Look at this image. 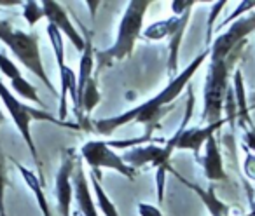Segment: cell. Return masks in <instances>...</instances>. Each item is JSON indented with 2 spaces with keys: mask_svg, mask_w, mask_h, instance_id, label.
<instances>
[{
  "mask_svg": "<svg viewBox=\"0 0 255 216\" xmlns=\"http://www.w3.org/2000/svg\"><path fill=\"white\" fill-rule=\"evenodd\" d=\"M210 51H203L184 72L177 75L173 80H170V84L159 92L154 98L147 99L145 103L135 106L131 110L124 112V114L114 115L109 119H102V121H96L93 124V129L100 135H112L114 131H117L119 128H123L124 124H129V122H140L147 128V135H150L156 124L159 122V119L166 114L170 108H163V106L171 105L173 99H177L180 96V92L184 91L185 85H189V80L192 78V75L198 72V68L203 65V61L208 58Z\"/></svg>",
  "mask_w": 255,
  "mask_h": 216,
  "instance_id": "1",
  "label": "cell"
},
{
  "mask_svg": "<svg viewBox=\"0 0 255 216\" xmlns=\"http://www.w3.org/2000/svg\"><path fill=\"white\" fill-rule=\"evenodd\" d=\"M149 5L150 2H147V0H133L128 4L123 19H121L119 32H117V39L114 46H110L105 51L95 53L98 70L112 65L114 61H121L124 58L131 56L135 42L143 33V18H145Z\"/></svg>",
  "mask_w": 255,
  "mask_h": 216,
  "instance_id": "2",
  "label": "cell"
},
{
  "mask_svg": "<svg viewBox=\"0 0 255 216\" xmlns=\"http://www.w3.org/2000/svg\"><path fill=\"white\" fill-rule=\"evenodd\" d=\"M0 42H4L5 47L21 61L23 67H26L35 77L40 78L44 85L49 91L54 92L53 84L49 82L46 70H44L42 58L39 51V35L35 32L26 33L18 30L5 19H0Z\"/></svg>",
  "mask_w": 255,
  "mask_h": 216,
  "instance_id": "3",
  "label": "cell"
},
{
  "mask_svg": "<svg viewBox=\"0 0 255 216\" xmlns=\"http://www.w3.org/2000/svg\"><path fill=\"white\" fill-rule=\"evenodd\" d=\"M241 56V51L229 54L227 60L224 61H212L210 63V70L206 75V84H205V108H203L201 121L208 122V124H215V122L222 121V108L224 101H226V94L229 84V72L233 65Z\"/></svg>",
  "mask_w": 255,
  "mask_h": 216,
  "instance_id": "4",
  "label": "cell"
},
{
  "mask_svg": "<svg viewBox=\"0 0 255 216\" xmlns=\"http://www.w3.org/2000/svg\"><path fill=\"white\" fill-rule=\"evenodd\" d=\"M0 99L4 101L5 108H7L9 115L12 117V122L16 124L18 131L21 133L23 140H25L26 146L30 150V155H32L33 162L35 166L40 169V159H39V153H37V148H35V143H33V138H32V133H30V124H32L33 119H40V121H47V122H56L60 126H65V128H74V129H81L79 126H68L65 122H58L54 117H51L49 114H46L44 110H35L32 106L25 105L21 103L16 94H12L11 89L4 84V80H0ZM42 173V169H40Z\"/></svg>",
  "mask_w": 255,
  "mask_h": 216,
  "instance_id": "5",
  "label": "cell"
},
{
  "mask_svg": "<svg viewBox=\"0 0 255 216\" xmlns=\"http://www.w3.org/2000/svg\"><path fill=\"white\" fill-rule=\"evenodd\" d=\"M81 155L82 159L86 160L91 171L96 174V178L102 180V169L107 167V169H114L119 174H123L128 180H135L136 176V169L131 166H128L123 160V157L117 155L107 142H102V140H91V142L84 143L81 146Z\"/></svg>",
  "mask_w": 255,
  "mask_h": 216,
  "instance_id": "6",
  "label": "cell"
},
{
  "mask_svg": "<svg viewBox=\"0 0 255 216\" xmlns=\"http://www.w3.org/2000/svg\"><path fill=\"white\" fill-rule=\"evenodd\" d=\"M252 32H255V14L243 19H236L231 25V28L213 42L212 49H210L212 61H224L227 60L229 54L236 53V51H243V46L247 44V37Z\"/></svg>",
  "mask_w": 255,
  "mask_h": 216,
  "instance_id": "7",
  "label": "cell"
},
{
  "mask_svg": "<svg viewBox=\"0 0 255 216\" xmlns=\"http://www.w3.org/2000/svg\"><path fill=\"white\" fill-rule=\"evenodd\" d=\"M192 106H194V94H192V89L189 85V98H187V108H185V115L182 126L177 133H175V138H177V150H192L194 155L199 159V150L203 145H206L210 138L215 135L217 129L222 128L224 121L215 122V124H208L205 128H192L187 129V122L191 121L192 115Z\"/></svg>",
  "mask_w": 255,
  "mask_h": 216,
  "instance_id": "8",
  "label": "cell"
},
{
  "mask_svg": "<svg viewBox=\"0 0 255 216\" xmlns=\"http://www.w3.org/2000/svg\"><path fill=\"white\" fill-rule=\"evenodd\" d=\"M75 159H74V150H65L61 155V166L56 174V185H54V192H56V202H58V211L61 216H70V206L72 199H74V183H72V176L75 171Z\"/></svg>",
  "mask_w": 255,
  "mask_h": 216,
  "instance_id": "9",
  "label": "cell"
},
{
  "mask_svg": "<svg viewBox=\"0 0 255 216\" xmlns=\"http://www.w3.org/2000/svg\"><path fill=\"white\" fill-rule=\"evenodd\" d=\"M40 5H42L44 16L47 18V21H49L51 25L56 26V28L60 30L61 35L68 37V40L72 42V46H74L75 49L82 54V51H84V47H86V39L77 32V30H75L74 23L70 21V18H68V14L65 12V9L61 7V4H58V2H51V0H44Z\"/></svg>",
  "mask_w": 255,
  "mask_h": 216,
  "instance_id": "10",
  "label": "cell"
},
{
  "mask_svg": "<svg viewBox=\"0 0 255 216\" xmlns=\"http://www.w3.org/2000/svg\"><path fill=\"white\" fill-rule=\"evenodd\" d=\"M72 183H74V197H75V202H77L79 213H81L82 216H98L96 204H95V201H93L91 190H89L88 178H86L81 166L75 167L74 176H72Z\"/></svg>",
  "mask_w": 255,
  "mask_h": 216,
  "instance_id": "11",
  "label": "cell"
},
{
  "mask_svg": "<svg viewBox=\"0 0 255 216\" xmlns=\"http://www.w3.org/2000/svg\"><path fill=\"white\" fill-rule=\"evenodd\" d=\"M203 169H205V176L210 181H226L227 174L224 171V164H222V155H220L219 145H217L215 136L206 142V150H205V157L201 160Z\"/></svg>",
  "mask_w": 255,
  "mask_h": 216,
  "instance_id": "12",
  "label": "cell"
},
{
  "mask_svg": "<svg viewBox=\"0 0 255 216\" xmlns=\"http://www.w3.org/2000/svg\"><path fill=\"white\" fill-rule=\"evenodd\" d=\"M86 47L82 51L81 56V63H79V77H77V101L79 96L82 94L86 84L93 78V70H95V49H93V42L91 37L86 35ZM77 108V106H75ZM75 112V110H74Z\"/></svg>",
  "mask_w": 255,
  "mask_h": 216,
  "instance_id": "13",
  "label": "cell"
},
{
  "mask_svg": "<svg viewBox=\"0 0 255 216\" xmlns=\"http://www.w3.org/2000/svg\"><path fill=\"white\" fill-rule=\"evenodd\" d=\"M14 164H16V167L19 169V173H21L23 180L26 181V185L30 187V190H32L33 195H35V201H37V204H39L40 211H42V216H53L49 201H47L46 194H44V190H42V187H44L42 180H40L35 173H32L30 169H26L25 166H21V164H18V162H14Z\"/></svg>",
  "mask_w": 255,
  "mask_h": 216,
  "instance_id": "14",
  "label": "cell"
},
{
  "mask_svg": "<svg viewBox=\"0 0 255 216\" xmlns=\"http://www.w3.org/2000/svg\"><path fill=\"white\" fill-rule=\"evenodd\" d=\"M180 181L187 185L189 188H192V190L201 197V201L205 202V206L208 208V211L212 213V216H227L229 215V206H226L222 201L217 199L213 185H210L208 190H203L201 187H198V185H194V183H189V181H185L184 178H180Z\"/></svg>",
  "mask_w": 255,
  "mask_h": 216,
  "instance_id": "15",
  "label": "cell"
},
{
  "mask_svg": "<svg viewBox=\"0 0 255 216\" xmlns=\"http://www.w3.org/2000/svg\"><path fill=\"white\" fill-rule=\"evenodd\" d=\"M182 25V16H173V18H168V19H163V21H156L152 23L150 26H147L143 30V37L149 40H161L164 37H173V33L180 28Z\"/></svg>",
  "mask_w": 255,
  "mask_h": 216,
  "instance_id": "16",
  "label": "cell"
},
{
  "mask_svg": "<svg viewBox=\"0 0 255 216\" xmlns=\"http://www.w3.org/2000/svg\"><path fill=\"white\" fill-rule=\"evenodd\" d=\"M91 185L96 192V208H100V211L103 213V216H119L117 213V208L114 206V202L107 197L105 190L102 187V180L96 178V174L91 171Z\"/></svg>",
  "mask_w": 255,
  "mask_h": 216,
  "instance_id": "17",
  "label": "cell"
},
{
  "mask_svg": "<svg viewBox=\"0 0 255 216\" xmlns=\"http://www.w3.org/2000/svg\"><path fill=\"white\" fill-rule=\"evenodd\" d=\"M234 91H236V105H238V115H240V122L243 126V122H250L252 119L248 115V101L247 96H245V85H243V75L240 70H236L234 73Z\"/></svg>",
  "mask_w": 255,
  "mask_h": 216,
  "instance_id": "18",
  "label": "cell"
},
{
  "mask_svg": "<svg viewBox=\"0 0 255 216\" xmlns=\"http://www.w3.org/2000/svg\"><path fill=\"white\" fill-rule=\"evenodd\" d=\"M11 85H12V91H14L16 94H19L21 98H26L28 101L39 105L40 110H46V105H44V101L39 98V94H37V89L33 87L26 78H23V77L14 78V80H11Z\"/></svg>",
  "mask_w": 255,
  "mask_h": 216,
  "instance_id": "19",
  "label": "cell"
},
{
  "mask_svg": "<svg viewBox=\"0 0 255 216\" xmlns=\"http://www.w3.org/2000/svg\"><path fill=\"white\" fill-rule=\"evenodd\" d=\"M23 18L26 19V23H28L30 26H35L40 19L46 18V16H44L42 5H39L37 2H33V0L25 2V4H23Z\"/></svg>",
  "mask_w": 255,
  "mask_h": 216,
  "instance_id": "20",
  "label": "cell"
},
{
  "mask_svg": "<svg viewBox=\"0 0 255 216\" xmlns=\"http://www.w3.org/2000/svg\"><path fill=\"white\" fill-rule=\"evenodd\" d=\"M5 187H7V164H5V155L0 150V216H7L4 206Z\"/></svg>",
  "mask_w": 255,
  "mask_h": 216,
  "instance_id": "21",
  "label": "cell"
},
{
  "mask_svg": "<svg viewBox=\"0 0 255 216\" xmlns=\"http://www.w3.org/2000/svg\"><path fill=\"white\" fill-rule=\"evenodd\" d=\"M0 72L4 73V77H7L9 80H14V78L21 77V72L19 68L12 63V60H9L4 53H0Z\"/></svg>",
  "mask_w": 255,
  "mask_h": 216,
  "instance_id": "22",
  "label": "cell"
},
{
  "mask_svg": "<svg viewBox=\"0 0 255 216\" xmlns=\"http://www.w3.org/2000/svg\"><path fill=\"white\" fill-rule=\"evenodd\" d=\"M226 5V2H217V4H213L212 11H210V18H208V30H206V46H210L212 44V35H213V21H215V18L219 16L220 9Z\"/></svg>",
  "mask_w": 255,
  "mask_h": 216,
  "instance_id": "23",
  "label": "cell"
},
{
  "mask_svg": "<svg viewBox=\"0 0 255 216\" xmlns=\"http://www.w3.org/2000/svg\"><path fill=\"white\" fill-rule=\"evenodd\" d=\"M254 7H255V2H254V0H250V2H241V4L238 5V9H236V11H234L231 16H227L226 19H224L222 26H224V25H227V23H234L238 18H240L241 14H243V12H247L248 9H254Z\"/></svg>",
  "mask_w": 255,
  "mask_h": 216,
  "instance_id": "24",
  "label": "cell"
},
{
  "mask_svg": "<svg viewBox=\"0 0 255 216\" xmlns=\"http://www.w3.org/2000/svg\"><path fill=\"white\" fill-rule=\"evenodd\" d=\"M138 215L140 216H163V213H161L159 208H156V206L142 202V204H138Z\"/></svg>",
  "mask_w": 255,
  "mask_h": 216,
  "instance_id": "25",
  "label": "cell"
},
{
  "mask_svg": "<svg viewBox=\"0 0 255 216\" xmlns=\"http://www.w3.org/2000/svg\"><path fill=\"white\" fill-rule=\"evenodd\" d=\"M192 5H194V2H178V0H175V2H171V9H173L175 16H184L187 11H191Z\"/></svg>",
  "mask_w": 255,
  "mask_h": 216,
  "instance_id": "26",
  "label": "cell"
},
{
  "mask_svg": "<svg viewBox=\"0 0 255 216\" xmlns=\"http://www.w3.org/2000/svg\"><path fill=\"white\" fill-rule=\"evenodd\" d=\"M245 142L255 152V131H247L245 133Z\"/></svg>",
  "mask_w": 255,
  "mask_h": 216,
  "instance_id": "27",
  "label": "cell"
},
{
  "mask_svg": "<svg viewBox=\"0 0 255 216\" xmlns=\"http://www.w3.org/2000/svg\"><path fill=\"white\" fill-rule=\"evenodd\" d=\"M248 103H250V105H252V106H254V105H255V92H254V94H252V96H250V99H248Z\"/></svg>",
  "mask_w": 255,
  "mask_h": 216,
  "instance_id": "28",
  "label": "cell"
},
{
  "mask_svg": "<svg viewBox=\"0 0 255 216\" xmlns=\"http://www.w3.org/2000/svg\"><path fill=\"white\" fill-rule=\"evenodd\" d=\"M5 122V115L2 114V110H0V124H4Z\"/></svg>",
  "mask_w": 255,
  "mask_h": 216,
  "instance_id": "29",
  "label": "cell"
},
{
  "mask_svg": "<svg viewBox=\"0 0 255 216\" xmlns=\"http://www.w3.org/2000/svg\"><path fill=\"white\" fill-rule=\"evenodd\" d=\"M252 216H255V202H254V209H252V213H250Z\"/></svg>",
  "mask_w": 255,
  "mask_h": 216,
  "instance_id": "30",
  "label": "cell"
},
{
  "mask_svg": "<svg viewBox=\"0 0 255 216\" xmlns=\"http://www.w3.org/2000/svg\"><path fill=\"white\" fill-rule=\"evenodd\" d=\"M79 216H82V215H79Z\"/></svg>",
  "mask_w": 255,
  "mask_h": 216,
  "instance_id": "31",
  "label": "cell"
}]
</instances>
